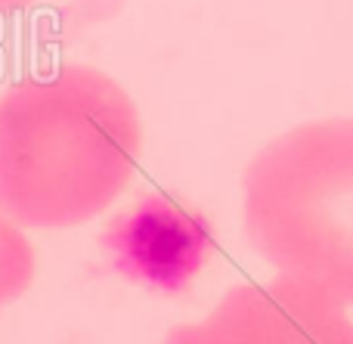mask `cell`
<instances>
[{
  "instance_id": "5",
  "label": "cell",
  "mask_w": 353,
  "mask_h": 344,
  "mask_svg": "<svg viewBox=\"0 0 353 344\" xmlns=\"http://www.w3.org/2000/svg\"><path fill=\"white\" fill-rule=\"evenodd\" d=\"M37 0H0V12H19V10H28L34 6Z\"/></svg>"
},
{
  "instance_id": "3",
  "label": "cell",
  "mask_w": 353,
  "mask_h": 344,
  "mask_svg": "<svg viewBox=\"0 0 353 344\" xmlns=\"http://www.w3.org/2000/svg\"><path fill=\"white\" fill-rule=\"evenodd\" d=\"M165 344H353L344 304L288 276L232 285L199 323H183Z\"/></svg>"
},
{
  "instance_id": "1",
  "label": "cell",
  "mask_w": 353,
  "mask_h": 344,
  "mask_svg": "<svg viewBox=\"0 0 353 344\" xmlns=\"http://www.w3.org/2000/svg\"><path fill=\"white\" fill-rule=\"evenodd\" d=\"M143 152L130 93L62 62L0 93V211L25 230H72L121 199Z\"/></svg>"
},
{
  "instance_id": "2",
  "label": "cell",
  "mask_w": 353,
  "mask_h": 344,
  "mask_svg": "<svg viewBox=\"0 0 353 344\" xmlns=\"http://www.w3.org/2000/svg\"><path fill=\"white\" fill-rule=\"evenodd\" d=\"M242 227L279 276L353 307V118L270 140L245 168Z\"/></svg>"
},
{
  "instance_id": "4",
  "label": "cell",
  "mask_w": 353,
  "mask_h": 344,
  "mask_svg": "<svg viewBox=\"0 0 353 344\" xmlns=\"http://www.w3.org/2000/svg\"><path fill=\"white\" fill-rule=\"evenodd\" d=\"M37 273L34 245L25 230L0 211V310L16 304L31 289Z\"/></svg>"
}]
</instances>
